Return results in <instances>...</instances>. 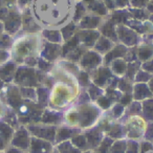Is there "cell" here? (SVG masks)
Masks as SVG:
<instances>
[{
	"label": "cell",
	"instance_id": "1",
	"mask_svg": "<svg viewBox=\"0 0 153 153\" xmlns=\"http://www.w3.org/2000/svg\"><path fill=\"white\" fill-rule=\"evenodd\" d=\"M30 130L41 138H46V140H53V137H55V128L53 127L40 128V127H35V126H30Z\"/></svg>",
	"mask_w": 153,
	"mask_h": 153
},
{
	"label": "cell",
	"instance_id": "2",
	"mask_svg": "<svg viewBox=\"0 0 153 153\" xmlns=\"http://www.w3.org/2000/svg\"><path fill=\"white\" fill-rule=\"evenodd\" d=\"M51 146L49 143L38 138L32 140V152L33 153H51Z\"/></svg>",
	"mask_w": 153,
	"mask_h": 153
},
{
	"label": "cell",
	"instance_id": "3",
	"mask_svg": "<svg viewBox=\"0 0 153 153\" xmlns=\"http://www.w3.org/2000/svg\"><path fill=\"white\" fill-rule=\"evenodd\" d=\"M13 145L16 147H21V148H27L28 147V135L27 132L24 129H21L17 132L16 136L13 140Z\"/></svg>",
	"mask_w": 153,
	"mask_h": 153
},
{
	"label": "cell",
	"instance_id": "4",
	"mask_svg": "<svg viewBox=\"0 0 153 153\" xmlns=\"http://www.w3.org/2000/svg\"><path fill=\"white\" fill-rule=\"evenodd\" d=\"M4 21H5V26H7V30H16V28L19 27V25H20V17H19V15L16 13H9L7 18L4 19Z\"/></svg>",
	"mask_w": 153,
	"mask_h": 153
},
{
	"label": "cell",
	"instance_id": "5",
	"mask_svg": "<svg viewBox=\"0 0 153 153\" xmlns=\"http://www.w3.org/2000/svg\"><path fill=\"white\" fill-rule=\"evenodd\" d=\"M78 38L81 39L86 45H92L97 38H98V34L97 33H94V32H82L79 34Z\"/></svg>",
	"mask_w": 153,
	"mask_h": 153
},
{
	"label": "cell",
	"instance_id": "6",
	"mask_svg": "<svg viewBox=\"0 0 153 153\" xmlns=\"http://www.w3.org/2000/svg\"><path fill=\"white\" fill-rule=\"evenodd\" d=\"M99 62V57L94 53H88L84 56L83 60H82V65L86 66V67H92Z\"/></svg>",
	"mask_w": 153,
	"mask_h": 153
},
{
	"label": "cell",
	"instance_id": "7",
	"mask_svg": "<svg viewBox=\"0 0 153 153\" xmlns=\"http://www.w3.org/2000/svg\"><path fill=\"white\" fill-rule=\"evenodd\" d=\"M14 64H7V65L2 66L0 68V78L2 80H11L12 76H13L14 72Z\"/></svg>",
	"mask_w": 153,
	"mask_h": 153
},
{
	"label": "cell",
	"instance_id": "8",
	"mask_svg": "<svg viewBox=\"0 0 153 153\" xmlns=\"http://www.w3.org/2000/svg\"><path fill=\"white\" fill-rule=\"evenodd\" d=\"M89 4H88V7H89L91 11H94V13L99 14V15H104L106 13V9H105L104 4L97 0H90L88 1Z\"/></svg>",
	"mask_w": 153,
	"mask_h": 153
},
{
	"label": "cell",
	"instance_id": "9",
	"mask_svg": "<svg viewBox=\"0 0 153 153\" xmlns=\"http://www.w3.org/2000/svg\"><path fill=\"white\" fill-rule=\"evenodd\" d=\"M102 32L106 37L113 39V41L117 40V35H115V30H114V27H113V22L109 21V22H107L106 24H104L102 27Z\"/></svg>",
	"mask_w": 153,
	"mask_h": 153
},
{
	"label": "cell",
	"instance_id": "10",
	"mask_svg": "<svg viewBox=\"0 0 153 153\" xmlns=\"http://www.w3.org/2000/svg\"><path fill=\"white\" fill-rule=\"evenodd\" d=\"M125 53H126V48H125V47H124V46H117V47H115L112 51H110V53L107 55L106 61L109 62V61H111V60L114 59V58L122 57V56H124Z\"/></svg>",
	"mask_w": 153,
	"mask_h": 153
},
{
	"label": "cell",
	"instance_id": "11",
	"mask_svg": "<svg viewBox=\"0 0 153 153\" xmlns=\"http://www.w3.org/2000/svg\"><path fill=\"white\" fill-rule=\"evenodd\" d=\"M99 24V18L98 17H85L83 20H82L81 26L82 27H87V28H92L96 27Z\"/></svg>",
	"mask_w": 153,
	"mask_h": 153
},
{
	"label": "cell",
	"instance_id": "12",
	"mask_svg": "<svg viewBox=\"0 0 153 153\" xmlns=\"http://www.w3.org/2000/svg\"><path fill=\"white\" fill-rule=\"evenodd\" d=\"M150 96V92H149L148 88L144 85H137L134 90V97L136 99H143L145 97Z\"/></svg>",
	"mask_w": 153,
	"mask_h": 153
},
{
	"label": "cell",
	"instance_id": "13",
	"mask_svg": "<svg viewBox=\"0 0 153 153\" xmlns=\"http://www.w3.org/2000/svg\"><path fill=\"white\" fill-rule=\"evenodd\" d=\"M59 150L61 151V153H80L78 149H74L68 142L59 146Z\"/></svg>",
	"mask_w": 153,
	"mask_h": 153
},
{
	"label": "cell",
	"instance_id": "14",
	"mask_svg": "<svg viewBox=\"0 0 153 153\" xmlns=\"http://www.w3.org/2000/svg\"><path fill=\"white\" fill-rule=\"evenodd\" d=\"M111 47V43L109 42V40L105 38H102L99 40V43L97 44V49L100 51H106Z\"/></svg>",
	"mask_w": 153,
	"mask_h": 153
},
{
	"label": "cell",
	"instance_id": "15",
	"mask_svg": "<svg viewBox=\"0 0 153 153\" xmlns=\"http://www.w3.org/2000/svg\"><path fill=\"white\" fill-rule=\"evenodd\" d=\"M153 53V49L149 48V47H142L138 51V56L142 60H147L152 56Z\"/></svg>",
	"mask_w": 153,
	"mask_h": 153
},
{
	"label": "cell",
	"instance_id": "16",
	"mask_svg": "<svg viewBox=\"0 0 153 153\" xmlns=\"http://www.w3.org/2000/svg\"><path fill=\"white\" fill-rule=\"evenodd\" d=\"M74 132V130L69 129V128H62L59 132V140H65V138H67V137H70Z\"/></svg>",
	"mask_w": 153,
	"mask_h": 153
},
{
	"label": "cell",
	"instance_id": "17",
	"mask_svg": "<svg viewBox=\"0 0 153 153\" xmlns=\"http://www.w3.org/2000/svg\"><path fill=\"white\" fill-rule=\"evenodd\" d=\"M10 103L13 106H18L20 103V98L17 91H10Z\"/></svg>",
	"mask_w": 153,
	"mask_h": 153
},
{
	"label": "cell",
	"instance_id": "18",
	"mask_svg": "<svg viewBox=\"0 0 153 153\" xmlns=\"http://www.w3.org/2000/svg\"><path fill=\"white\" fill-rule=\"evenodd\" d=\"M127 16H126V13H122V12H117V13L113 14V18L112 21L117 22V23H123L126 20Z\"/></svg>",
	"mask_w": 153,
	"mask_h": 153
},
{
	"label": "cell",
	"instance_id": "19",
	"mask_svg": "<svg viewBox=\"0 0 153 153\" xmlns=\"http://www.w3.org/2000/svg\"><path fill=\"white\" fill-rule=\"evenodd\" d=\"M59 120V117L55 113H51V112H46L44 114V117H42V121L45 122V123H48V122H57Z\"/></svg>",
	"mask_w": 153,
	"mask_h": 153
},
{
	"label": "cell",
	"instance_id": "20",
	"mask_svg": "<svg viewBox=\"0 0 153 153\" xmlns=\"http://www.w3.org/2000/svg\"><path fill=\"white\" fill-rule=\"evenodd\" d=\"M11 44V38L9 36H5L3 35L0 39V48H5V47H9Z\"/></svg>",
	"mask_w": 153,
	"mask_h": 153
},
{
	"label": "cell",
	"instance_id": "21",
	"mask_svg": "<svg viewBox=\"0 0 153 153\" xmlns=\"http://www.w3.org/2000/svg\"><path fill=\"white\" fill-rule=\"evenodd\" d=\"M72 142H74L76 146H79V147H84L86 144V140H85L84 136H78L76 138H74Z\"/></svg>",
	"mask_w": 153,
	"mask_h": 153
},
{
	"label": "cell",
	"instance_id": "22",
	"mask_svg": "<svg viewBox=\"0 0 153 153\" xmlns=\"http://www.w3.org/2000/svg\"><path fill=\"white\" fill-rule=\"evenodd\" d=\"M22 94L24 97H27V98H35V90L30 89V88H22Z\"/></svg>",
	"mask_w": 153,
	"mask_h": 153
},
{
	"label": "cell",
	"instance_id": "23",
	"mask_svg": "<svg viewBox=\"0 0 153 153\" xmlns=\"http://www.w3.org/2000/svg\"><path fill=\"white\" fill-rule=\"evenodd\" d=\"M147 1L148 0H132V5L136 9L138 7H144L147 4Z\"/></svg>",
	"mask_w": 153,
	"mask_h": 153
},
{
	"label": "cell",
	"instance_id": "24",
	"mask_svg": "<svg viewBox=\"0 0 153 153\" xmlns=\"http://www.w3.org/2000/svg\"><path fill=\"white\" fill-rule=\"evenodd\" d=\"M84 14H85V7H84L82 4H78V5H76V19H79L80 17H82Z\"/></svg>",
	"mask_w": 153,
	"mask_h": 153
},
{
	"label": "cell",
	"instance_id": "25",
	"mask_svg": "<svg viewBox=\"0 0 153 153\" xmlns=\"http://www.w3.org/2000/svg\"><path fill=\"white\" fill-rule=\"evenodd\" d=\"M136 69H137V65L135 66V64H130L129 66H128L127 68V74H129V76H133L134 74H135V71Z\"/></svg>",
	"mask_w": 153,
	"mask_h": 153
},
{
	"label": "cell",
	"instance_id": "26",
	"mask_svg": "<svg viewBox=\"0 0 153 153\" xmlns=\"http://www.w3.org/2000/svg\"><path fill=\"white\" fill-rule=\"evenodd\" d=\"M148 104V106L150 107V108H145V112H146V114H147V117H150V119H153V103L152 102H148L147 103Z\"/></svg>",
	"mask_w": 153,
	"mask_h": 153
},
{
	"label": "cell",
	"instance_id": "27",
	"mask_svg": "<svg viewBox=\"0 0 153 153\" xmlns=\"http://www.w3.org/2000/svg\"><path fill=\"white\" fill-rule=\"evenodd\" d=\"M132 13L134 14V16L135 17H137V18H140V19H145L146 18V16H145V13L143 11H140V10H137L136 9L135 11H133Z\"/></svg>",
	"mask_w": 153,
	"mask_h": 153
},
{
	"label": "cell",
	"instance_id": "28",
	"mask_svg": "<svg viewBox=\"0 0 153 153\" xmlns=\"http://www.w3.org/2000/svg\"><path fill=\"white\" fill-rule=\"evenodd\" d=\"M100 105L102 107H104V108H107V107L110 105V101H109L108 99H106V98H102L100 100Z\"/></svg>",
	"mask_w": 153,
	"mask_h": 153
},
{
	"label": "cell",
	"instance_id": "29",
	"mask_svg": "<svg viewBox=\"0 0 153 153\" xmlns=\"http://www.w3.org/2000/svg\"><path fill=\"white\" fill-rule=\"evenodd\" d=\"M117 3L120 7H123L128 3V0H117Z\"/></svg>",
	"mask_w": 153,
	"mask_h": 153
},
{
	"label": "cell",
	"instance_id": "30",
	"mask_svg": "<svg viewBox=\"0 0 153 153\" xmlns=\"http://www.w3.org/2000/svg\"><path fill=\"white\" fill-rule=\"evenodd\" d=\"M145 68H146L147 70H149V71H153V61L149 62L148 64H146L145 65Z\"/></svg>",
	"mask_w": 153,
	"mask_h": 153
},
{
	"label": "cell",
	"instance_id": "31",
	"mask_svg": "<svg viewBox=\"0 0 153 153\" xmlns=\"http://www.w3.org/2000/svg\"><path fill=\"white\" fill-rule=\"evenodd\" d=\"M2 134H1V132H0V148H2L3 147V142H2Z\"/></svg>",
	"mask_w": 153,
	"mask_h": 153
},
{
	"label": "cell",
	"instance_id": "32",
	"mask_svg": "<svg viewBox=\"0 0 153 153\" xmlns=\"http://www.w3.org/2000/svg\"><path fill=\"white\" fill-rule=\"evenodd\" d=\"M7 153H20V152L17 150H15V149H11V150H9V152Z\"/></svg>",
	"mask_w": 153,
	"mask_h": 153
},
{
	"label": "cell",
	"instance_id": "33",
	"mask_svg": "<svg viewBox=\"0 0 153 153\" xmlns=\"http://www.w3.org/2000/svg\"><path fill=\"white\" fill-rule=\"evenodd\" d=\"M30 0H19V2L20 3H23V4H25V3H27Z\"/></svg>",
	"mask_w": 153,
	"mask_h": 153
},
{
	"label": "cell",
	"instance_id": "34",
	"mask_svg": "<svg viewBox=\"0 0 153 153\" xmlns=\"http://www.w3.org/2000/svg\"><path fill=\"white\" fill-rule=\"evenodd\" d=\"M150 88H151V91L153 92V79L150 81Z\"/></svg>",
	"mask_w": 153,
	"mask_h": 153
},
{
	"label": "cell",
	"instance_id": "35",
	"mask_svg": "<svg viewBox=\"0 0 153 153\" xmlns=\"http://www.w3.org/2000/svg\"><path fill=\"white\" fill-rule=\"evenodd\" d=\"M2 30H3V24L1 23V22H0V34L2 33Z\"/></svg>",
	"mask_w": 153,
	"mask_h": 153
},
{
	"label": "cell",
	"instance_id": "36",
	"mask_svg": "<svg viewBox=\"0 0 153 153\" xmlns=\"http://www.w3.org/2000/svg\"><path fill=\"white\" fill-rule=\"evenodd\" d=\"M4 1H7V2H14L15 0H4Z\"/></svg>",
	"mask_w": 153,
	"mask_h": 153
},
{
	"label": "cell",
	"instance_id": "37",
	"mask_svg": "<svg viewBox=\"0 0 153 153\" xmlns=\"http://www.w3.org/2000/svg\"><path fill=\"white\" fill-rule=\"evenodd\" d=\"M2 87V81H1V80H0V88Z\"/></svg>",
	"mask_w": 153,
	"mask_h": 153
},
{
	"label": "cell",
	"instance_id": "38",
	"mask_svg": "<svg viewBox=\"0 0 153 153\" xmlns=\"http://www.w3.org/2000/svg\"><path fill=\"white\" fill-rule=\"evenodd\" d=\"M88 153H90V152H88Z\"/></svg>",
	"mask_w": 153,
	"mask_h": 153
}]
</instances>
